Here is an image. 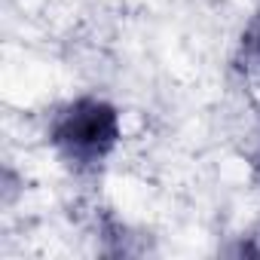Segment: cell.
Returning a JSON list of instances; mask_svg holds the SVG:
<instances>
[{"label":"cell","mask_w":260,"mask_h":260,"mask_svg":"<svg viewBox=\"0 0 260 260\" xmlns=\"http://www.w3.org/2000/svg\"><path fill=\"white\" fill-rule=\"evenodd\" d=\"M242 58L251 71H260V13L251 19V25L242 34Z\"/></svg>","instance_id":"obj_2"},{"label":"cell","mask_w":260,"mask_h":260,"mask_svg":"<svg viewBox=\"0 0 260 260\" xmlns=\"http://www.w3.org/2000/svg\"><path fill=\"white\" fill-rule=\"evenodd\" d=\"M49 141L71 166H98L119 141V116L107 101L80 98L52 119Z\"/></svg>","instance_id":"obj_1"}]
</instances>
